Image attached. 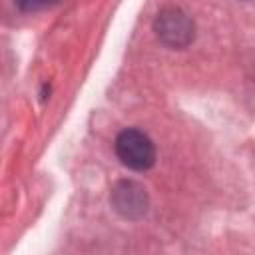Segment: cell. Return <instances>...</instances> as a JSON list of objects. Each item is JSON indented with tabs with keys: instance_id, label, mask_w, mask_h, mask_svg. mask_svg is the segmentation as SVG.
Returning <instances> with one entry per match:
<instances>
[{
	"instance_id": "obj_4",
	"label": "cell",
	"mask_w": 255,
	"mask_h": 255,
	"mask_svg": "<svg viewBox=\"0 0 255 255\" xmlns=\"http://www.w3.org/2000/svg\"><path fill=\"white\" fill-rule=\"evenodd\" d=\"M14 2L22 12H40V10L60 4L62 0H14Z\"/></svg>"
},
{
	"instance_id": "obj_3",
	"label": "cell",
	"mask_w": 255,
	"mask_h": 255,
	"mask_svg": "<svg viewBox=\"0 0 255 255\" xmlns=\"http://www.w3.org/2000/svg\"><path fill=\"white\" fill-rule=\"evenodd\" d=\"M114 209L126 217V219H139L145 215L149 199H147V191L141 183L133 181V179H122L114 185L112 189V197H110Z\"/></svg>"
},
{
	"instance_id": "obj_1",
	"label": "cell",
	"mask_w": 255,
	"mask_h": 255,
	"mask_svg": "<svg viewBox=\"0 0 255 255\" xmlns=\"http://www.w3.org/2000/svg\"><path fill=\"white\" fill-rule=\"evenodd\" d=\"M114 145L118 159L133 171H147L155 163V145L149 135L139 129H124Z\"/></svg>"
},
{
	"instance_id": "obj_2",
	"label": "cell",
	"mask_w": 255,
	"mask_h": 255,
	"mask_svg": "<svg viewBox=\"0 0 255 255\" xmlns=\"http://www.w3.org/2000/svg\"><path fill=\"white\" fill-rule=\"evenodd\" d=\"M153 32L159 38V42H163L167 48L183 50L193 42L195 26H193V20L181 8L169 6L155 16Z\"/></svg>"
}]
</instances>
